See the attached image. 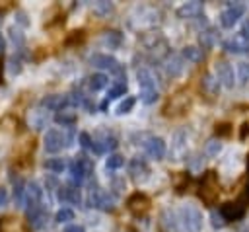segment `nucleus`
<instances>
[{"label":"nucleus","mask_w":249,"mask_h":232,"mask_svg":"<svg viewBox=\"0 0 249 232\" xmlns=\"http://www.w3.org/2000/svg\"><path fill=\"white\" fill-rule=\"evenodd\" d=\"M163 66H165L167 76L177 78V76H181V72H183V57H181V55H167Z\"/></svg>","instance_id":"obj_22"},{"label":"nucleus","mask_w":249,"mask_h":232,"mask_svg":"<svg viewBox=\"0 0 249 232\" xmlns=\"http://www.w3.org/2000/svg\"><path fill=\"white\" fill-rule=\"evenodd\" d=\"M45 168L49 172H54V174H62L66 170V160L64 158H49L45 160Z\"/></svg>","instance_id":"obj_32"},{"label":"nucleus","mask_w":249,"mask_h":232,"mask_svg":"<svg viewBox=\"0 0 249 232\" xmlns=\"http://www.w3.org/2000/svg\"><path fill=\"white\" fill-rule=\"evenodd\" d=\"M210 220H212V226H214V228H224V226L228 224V220L224 218V214H222L220 211H216V209L210 211Z\"/></svg>","instance_id":"obj_41"},{"label":"nucleus","mask_w":249,"mask_h":232,"mask_svg":"<svg viewBox=\"0 0 249 232\" xmlns=\"http://www.w3.org/2000/svg\"><path fill=\"white\" fill-rule=\"evenodd\" d=\"M58 201L62 203H72V205H80L82 203V193L80 187L76 183H66L58 187Z\"/></svg>","instance_id":"obj_19"},{"label":"nucleus","mask_w":249,"mask_h":232,"mask_svg":"<svg viewBox=\"0 0 249 232\" xmlns=\"http://www.w3.org/2000/svg\"><path fill=\"white\" fill-rule=\"evenodd\" d=\"M241 199L249 203V181H247V185H245V191H243V195H241Z\"/></svg>","instance_id":"obj_48"},{"label":"nucleus","mask_w":249,"mask_h":232,"mask_svg":"<svg viewBox=\"0 0 249 232\" xmlns=\"http://www.w3.org/2000/svg\"><path fill=\"white\" fill-rule=\"evenodd\" d=\"M224 49L228 53H233V55L249 53V37L245 33H235L233 37H230L228 41H224Z\"/></svg>","instance_id":"obj_14"},{"label":"nucleus","mask_w":249,"mask_h":232,"mask_svg":"<svg viewBox=\"0 0 249 232\" xmlns=\"http://www.w3.org/2000/svg\"><path fill=\"white\" fill-rule=\"evenodd\" d=\"M47 121H49V115H47V109H43L41 105H37L35 109L29 111L27 115V123L33 131H41L47 127Z\"/></svg>","instance_id":"obj_21"},{"label":"nucleus","mask_w":249,"mask_h":232,"mask_svg":"<svg viewBox=\"0 0 249 232\" xmlns=\"http://www.w3.org/2000/svg\"><path fill=\"white\" fill-rule=\"evenodd\" d=\"M89 62L95 66V68H101V70H109L111 74L119 76V80H124V68L121 66V62L111 57V55H105V53H95L89 57Z\"/></svg>","instance_id":"obj_4"},{"label":"nucleus","mask_w":249,"mask_h":232,"mask_svg":"<svg viewBox=\"0 0 249 232\" xmlns=\"http://www.w3.org/2000/svg\"><path fill=\"white\" fill-rule=\"evenodd\" d=\"M107 84H109V78H107V74H103V72H95V74L88 76V88H89L91 92H99V90H103Z\"/></svg>","instance_id":"obj_30"},{"label":"nucleus","mask_w":249,"mask_h":232,"mask_svg":"<svg viewBox=\"0 0 249 232\" xmlns=\"http://www.w3.org/2000/svg\"><path fill=\"white\" fill-rule=\"evenodd\" d=\"M181 222L187 232H200L202 230V213L196 205H183L181 207Z\"/></svg>","instance_id":"obj_6"},{"label":"nucleus","mask_w":249,"mask_h":232,"mask_svg":"<svg viewBox=\"0 0 249 232\" xmlns=\"http://www.w3.org/2000/svg\"><path fill=\"white\" fill-rule=\"evenodd\" d=\"M134 103H136V99L132 97V96H128V97H124L119 105H117V109H115V113L117 115H124V113H130L132 111V107H134Z\"/></svg>","instance_id":"obj_35"},{"label":"nucleus","mask_w":249,"mask_h":232,"mask_svg":"<svg viewBox=\"0 0 249 232\" xmlns=\"http://www.w3.org/2000/svg\"><path fill=\"white\" fill-rule=\"evenodd\" d=\"M99 43H101L103 47H107V49H119L121 43H123V35H121L119 31H115V29L103 31L101 37H99Z\"/></svg>","instance_id":"obj_24"},{"label":"nucleus","mask_w":249,"mask_h":232,"mask_svg":"<svg viewBox=\"0 0 249 232\" xmlns=\"http://www.w3.org/2000/svg\"><path fill=\"white\" fill-rule=\"evenodd\" d=\"M126 94V82L124 80H117L115 84H111V88L107 90V99H115L119 96H124Z\"/></svg>","instance_id":"obj_31"},{"label":"nucleus","mask_w":249,"mask_h":232,"mask_svg":"<svg viewBox=\"0 0 249 232\" xmlns=\"http://www.w3.org/2000/svg\"><path fill=\"white\" fill-rule=\"evenodd\" d=\"M117 144H119L117 142V136L111 135V133H107V131H99L95 135V138H91V150L95 154H103L107 150H115Z\"/></svg>","instance_id":"obj_8"},{"label":"nucleus","mask_w":249,"mask_h":232,"mask_svg":"<svg viewBox=\"0 0 249 232\" xmlns=\"http://www.w3.org/2000/svg\"><path fill=\"white\" fill-rule=\"evenodd\" d=\"M113 12V4L111 2H105V0H99L93 4V14L99 16V18H107L109 14Z\"/></svg>","instance_id":"obj_33"},{"label":"nucleus","mask_w":249,"mask_h":232,"mask_svg":"<svg viewBox=\"0 0 249 232\" xmlns=\"http://www.w3.org/2000/svg\"><path fill=\"white\" fill-rule=\"evenodd\" d=\"M8 201H10V195H8V189H6V187H0V207H4V205H8Z\"/></svg>","instance_id":"obj_45"},{"label":"nucleus","mask_w":249,"mask_h":232,"mask_svg":"<svg viewBox=\"0 0 249 232\" xmlns=\"http://www.w3.org/2000/svg\"><path fill=\"white\" fill-rule=\"evenodd\" d=\"M241 33H245V35L249 37V18L245 19V23H243V31H241Z\"/></svg>","instance_id":"obj_49"},{"label":"nucleus","mask_w":249,"mask_h":232,"mask_svg":"<svg viewBox=\"0 0 249 232\" xmlns=\"http://www.w3.org/2000/svg\"><path fill=\"white\" fill-rule=\"evenodd\" d=\"M113 187H115V191H117V193H121V191L124 189V181H121V179H115V181H113Z\"/></svg>","instance_id":"obj_47"},{"label":"nucleus","mask_w":249,"mask_h":232,"mask_svg":"<svg viewBox=\"0 0 249 232\" xmlns=\"http://www.w3.org/2000/svg\"><path fill=\"white\" fill-rule=\"evenodd\" d=\"M200 90H202L204 96L214 97V96H218V92H220V82L216 80V76L204 74V76L200 78Z\"/></svg>","instance_id":"obj_23"},{"label":"nucleus","mask_w":249,"mask_h":232,"mask_svg":"<svg viewBox=\"0 0 249 232\" xmlns=\"http://www.w3.org/2000/svg\"><path fill=\"white\" fill-rule=\"evenodd\" d=\"M0 21H2V18H0Z\"/></svg>","instance_id":"obj_52"},{"label":"nucleus","mask_w":249,"mask_h":232,"mask_svg":"<svg viewBox=\"0 0 249 232\" xmlns=\"http://www.w3.org/2000/svg\"><path fill=\"white\" fill-rule=\"evenodd\" d=\"M43 146H45V150L51 152V154L62 150V146H66L64 133H60V131H56V129L47 131V135H45V138H43Z\"/></svg>","instance_id":"obj_13"},{"label":"nucleus","mask_w":249,"mask_h":232,"mask_svg":"<svg viewBox=\"0 0 249 232\" xmlns=\"http://www.w3.org/2000/svg\"><path fill=\"white\" fill-rule=\"evenodd\" d=\"M39 105L47 111H60L64 107H70V101H68V96H58V94H53V96H45Z\"/></svg>","instance_id":"obj_20"},{"label":"nucleus","mask_w":249,"mask_h":232,"mask_svg":"<svg viewBox=\"0 0 249 232\" xmlns=\"http://www.w3.org/2000/svg\"><path fill=\"white\" fill-rule=\"evenodd\" d=\"M237 82L247 84L249 82V62H237Z\"/></svg>","instance_id":"obj_39"},{"label":"nucleus","mask_w":249,"mask_h":232,"mask_svg":"<svg viewBox=\"0 0 249 232\" xmlns=\"http://www.w3.org/2000/svg\"><path fill=\"white\" fill-rule=\"evenodd\" d=\"M140 45H142L144 51H148V53L152 55V58H156V60L167 57V53H169V43H167V39L161 35L160 29L142 31V35H140Z\"/></svg>","instance_id":"obj_1"},{"label":"nucleus","mask_w":249,"mask_h":232,"mask_svg":"<svg viewBox=\"0 0 249 232\" xmlns=\"http://www.w3.org/2000/svg\"><path fill=\"white\" fill-rule=\"evenodd\" d=\"M70 174H72V179L76 185L84 183L86 179H89L93 175V162L89 158H86L84 154L82 156H76L70 164Z\"/></svg>","instance_id":"obj_5"},{"label":"nucleus","mask_w":249,"mask_h":232,"mask_svg":"<svg viewBox=\"0 0 249 232\" xmlns=\"http://www.w3.org/2000/svg\"><path fill=\"white\" fill-rule=\"evenodd\" d=\"M123 164H124V158L121 154H111L105 160V168L107 170H119V168H123Z\"/></svg>","instance_id":"obj_38"},{"label":"nucleus","mask_w":249,"mask_h":232,"mask_svg":"<svg viewBox=\"0 0 249 232\" xmlns=\"http://www.w3.org/2000/svg\"><path fill=\"white\" fill-rule=\"evenodd\" d=\"M243 14H245V4H241V2H230L220 12V23H222V27H233Z\"/></svg>","instance_id":"obj_7"},{"label":"nucleus","mask_w":249,"mask_h":232,"mask_svg":"<svg viewBox=\"0 0 249 232\" xmlns=\"http://www.w3.org/2000/svg\"><path fill=\"white\" fill-rule=\"evenodd\" d=\"M128 209L132 211V213H144L148 207H150V201H148V197L144 195V193H134V195H130L128 197Z\"/></svg>","instance_id":"obj_26"},{"label":"nucleus","mask_w":249,"mask_h":232,"mask_svg":"<svg viewBox=\"0 0 249 232\" xmlns=\"http://www.w3.org/2000/svg\"><path fill=\"white\" fill-rule=\"evenodd\" d=\"M27 220H29V226L33 230H41L49 220V211L43 207V203L33 207V209H27Z\"/></svg>","instance_id":"obj_17"},{"label":"nucleus","mask_w":249,"mask_h":232,"mask_svg":"<svg viewBox=\"0 0 249 232\" xmlns=\"http://www.w3.org/2000/svg\"><path fill=\"white\" fill-rule=\"evenodd\" d=\"M160 232H177V220L169 209L161 211L160 214Z\"/></svg>","instance_id":"obj_27"},{"label":"nucleus","mask_w":249,"mask_h":232,"mask_svg":"<svg viewBox=\"0 0 249 232\" xmlns=\"http://www.w3.org/2000/svg\"><path fill=\"white\" fill-rule=\"evenodd\" d=\"M4 47H6V41H4V37H2V33H0V53L4 51Z\"/></svg>","instance_id":"obj_50"},{"label":"nucleus","mask_w":249,"mask_h":232,"mask_svg":"<svg viewBox=\"0 0 249 232\" xmlns=\"http://www.w3.org/2000/svg\"><path fill=\"white\" fill-rule=\"evenodd\" d=\"M198 195H200V199H202L204 203H208V205L218 197V183H216V174H214V172H206V175L202 177Z\"/></svg>","instance_id":"obj_9"},{"label":"nucleus","mask_w":249,"mask_h":232,"mask_svg":"<svg viewBox=\"0 0 249 232\" xmlns=\"http://www.w3.org/2000/svg\"><path fill=\"white\" fill-rule=\"evenodd\" d=\"M214 70H216V80L226 86V88H233L235 84V76H233V66L228 62V60H218L214 64Z\"/></svg>","instance_id":"obj_12"},{"label":"nucleus","mask_w":249,"mask_h":232,"mask_svg":"<svg viewBox=\"0 0 249 232\" xmlns=\"http://www.w3.org/2000/svg\"><path fill=\"white\" fill-rule=\"evenodd\" d=\"M128 172H130V177H132L136 183H144V181H148V177H150V166H148V162H146L144 158H140V156H136V158L130 160Z\"/></svg>","instance_id":"obj_11"},{"label":"nucleus","mask_w":249,"mask_h":232,"mask_svg":"<svg viewBox=\"0 0 249 232\" xmlns=\"http://www.w3.org/2000/svg\"><path fill=\"white\" fill-rule=\"evenodd\" d=\"M41 199H43V189L39 187L37 181H29L25 183V197H23V207L27 209H33L37 205H41Z\"/></svg>","instance_id":"obj_18"},{"label":"nucleus","mask_w":249,"mask_h":232,"mask_svg":"<svg viewBox=\"0 0 249 232\" xmlns=\"http://www.w3.org/2000/svg\"><path fill=\"white\" fill-rule=\"evenodd\" d=\"M23 197H25V183L18 179L14 185V199H16L18 207H23Z\"/></svg>","instance_id":"obj_37"},{"label":"nucleus","mask_w":249,"mask_h":232,"mask_svg":"<svg viewBox=\"0 0 249 232\" xmlns=\"http://www.w3.org/2000/svg\"><path fill=\"white\" fill-rule=\"evenodd\" d=\"M88 203H89V207L99 209V211H103V213H113V211L117 209V199H115V195L109 193V191H105V189H101L99 185H91Z\"/></svg>","instance_id":"obj_3"},{"label":"nucleus","mask_w":249,"mask_h":232,"mask_svg":"<svg viewBox=\"0 0 249 232\" xmlns=\"http://www.w3.org/2000/svg\"><path fill=\"white\" fill-rule=\"evenodd\" d=\"M76 121H78V115H76V111L72 107H64V109L54 113V123H58L62 127H72Z\"/></svg>","instance_id":"obj_25"},{"label":"nucleus","mask_w":249,"mask_h":232,"mask_svg":"<svg viewBox=\"0 0 249 232\" xmlns=\"http://www.w3.org/2000/svg\"><path fill=\"white\" fill-rule=\"evenodd\" d=\"M16 21H18V23H21L23 27H27V25H29V19H27L25 12H21V10H19V12L16 14Z\"/></svg>","instance_id":"obj_44"},{"label":"nucleus","mask_w":249,"mask_h":232,"mask_svg":"<svg viewBox=\"0 0 249 232\" xmlns=\"http://www.w3.org/2000/svg\"><path fill=\"white\" fill-rule=\"evenodd\" d=\"M181 57H183V60H189V62H195V64H196V62H202L204 53H202V49H200V47L187 45V47H183Z\"/></svg>","instance_id":"obj_29"},{"label":"nucleus","mask_w":249,"mask_h":232,"mask_svg":"<svg viewBox=\"0 0 249 232\" xmlns=\"http://www.w3.org/2000/svg\"><path fill=\"white\" fill-rule=\"evenodd\" d=\"M54 220H56L58 224H62V222H70V220H74V211H72V209H60V211H56Z\"/></svg>","instance_id":"obj_40"},{"label":"nucleus","mask_w":249,"mask_h":232,"mask_svg":"<svg viewBox=\"0 0 249 232\" xmlns=\"http://www.w3.org/2000/svg\"><path fill=\"white\" fill-rule=\"evenodd\" d=\"M222 150V140L220 138H208L204 144V154L206 156H218Z\"/></svg>","instance_id":"obj_34"},{"label":"nucleus","mask_w":249,"mask_h":232,"mask_svg":"<svg viewBox=\"0 0 249 232\" xmlns=\"http://www.w3.org/2000/svg\"><path fill=\"white\" fill-rule=\"evenodd\" d=\"M6 64H8V72H10L12 76L19 74V72H21V68H23V66H21V58H19L18 55H12V57L8 58V62H6Z\"/></svg>","instance_id":"obj_36"},{"label":"nucleus","mask_w":249,"mask_h":232,"mask_svg":"<svg viewBox=\"0 0 249 232\" xmlns=\"http://www.w3.org/2000/svg\"><path fill=\"white\" fill-rule=\"evenodd\" d=\"M64 232H86V230H84L82 224H70V226L64 228Z\"/></svg>","instance_id":"obj_46"},{"label":"nucleus","mask_w":249,"mask_h":232,"mask_svg":"<svg viewBox=\"0 0 249 232\" xmlns=\"http://www.w3.org/2000/svg\"><path fill=\"white\" fill-rule=\"evenodd\" d=\"M80 146H82L84 150L91 148V136H89L88 133H80Z\"/></svg>","instance_id":"obj_43"},{"label":"nucleus","mask_w":249,"mask_h":232,"mask_svg":"<svg viewBox=\"0 0 249 232\" xmlns=\"http://www.w3.org/2000/svg\"><path fill=\"white\" fill-rule=\"evenodd\" d=\"M10 37H12V41H14V43H18V45H21V43H23V35H21V31H19V29H16V27H10Z\"/></svg>","instance_id":"obj_42"},{"label":"nucleus","mask_w":249,"mask_h":232,"mask_svg":"<svg viewBox=\"0 0 249 232\" xmlns=\"http://www.w3.org/2000/svg\"><path fill=\"white\" fill-rule=\"evenodd\" d=\"M136 78H138V86H140V99L144 103H154L158 99V88H156V78L148 68H138L136 70Z\"/></svg>","instance_id":"obj_2"},{"label":"nucleus","mask_w":249,"mask_h":232,"mask_svg":"<svg viewBox=\"0 0 249 232\" xmlns=\"http://www.w3.org/2000/svg\"><path fill=\"white\" fill-rule=\"evenodd\" d=\"M0 82H2V74H0Z\"/></svg>","instance_id":"obj_51"},{"label":"nucleus","mask_w":249,"mask_h":232,"mask_svg":"<svg viewBox=\"0 0 249 232\" xmlns=\"http://www.w3.org/2000/svg\"><path fill=\"white\" fill-rule=\"evenodd\" d=\"M202 12H204V4L198 2V0L185 2V4H181V6L177 8V16H179L181 19H196V18L204 16Z\"/></svg>","instance_id":"obj_15"},{"label":"nucleus","mask_w":249,"mask_h":232,"mask_svg":"<svg viewBox=\"0 0 249 232\" xmlns=\"http://www.w3.org/2000/svg\"><path fill=\"white\" fill-rule=\"evenodd\" d=\"M245 211H247V201H243V199H239L235 203H226L220 207V213L224 214L226 220H239L245 214Z\"/></svg>","instance_id":"obj_16"},{"label":"nucleus","mask_w":249,"mask_h":232,"mask_svg":"<svg viewBox=\"0 0 249 232\" xmlns=\"http://www.w3.org/2000/svg\"><path fill=\"white\" fill-rule=\"evenodd\" d=\"M198 43H200V49H212V47L218 43V31L212 29V27L200 31V35H198Z\"/></svg>","instance_id":"obj_28"},{"label":"nucleus","mask_w":249,"mask_h":232,"mask_svg":"<svg viewBox=\"0 0 249 232\" xmlns=\"http://www.w3.org/2000/svg\"><path fill=\"white\" fill-rule=\"evenodd\" d=\"M146 154L154 160H161L165 156V140L161 136H152V135H146V140L142 142Z\"/></svg>","instance_id":"obj_10"}]
</instances>
